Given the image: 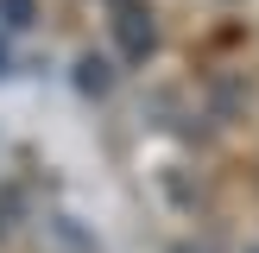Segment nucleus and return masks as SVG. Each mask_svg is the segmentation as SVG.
<instances>
[{"instance_id": "nucleus-1", "label": "nucleus", "mask_w": 259, "mask_h": 253, "mask_svg": "<svg viewBox=\"0 0 259 253\" xmlns=\"http://www.w3.org/2000/svg\"><path fill=\"white\" fill-rule=\"evenodd\" d=\"M120 45L133 51V57H146V51H152V25L139 19V13H126V19H120Z\"/></svg>"}, {"instance_id": "nucleus-2", "label": "nucleus", "mask_w": 259, "mask_h": 253, "mask_svg": "<svg viewBox=\"0 0 259 253\" xmlns=\"http://www.w3.org/2000/svg\"><path fill=\"white\" fill-rule=\"evenodd\" d=\"M82 89H108V63L101 57H82Z\"/></svg>"}, {"instance_id": "nucleus-3", "label": "nucleus", "mask_w": 259, "mask_h": 253, "mask_svg": "<svg viewBox=\"0 0 259 253\" xmlns=\"http://www.w3.org/2000/svg\"><path fill=\"white\" fill-rule=\"evenodd\" d=\"M7 7V25H25V13H32V0H0Z\"/></svg>"}, {"instance_id": "nucleus-4", "label": "nucleus", "mask_w": 259, "mask_h": 253, "mask_svg": "<svg viewBox=\"0 0 259 253\" xmlns=\"http://www.w3.org/2000/svg\"><path fill=\"white\" fill-rule=\"evenodd\" d=\"M0 63H7V51H0Z\"/></svg>"}, {"instance_id": "nucleus-5", "label": "nucleus", "mask_w": 259, "mask_h": 253, "mask_svg": "<svg viewBox=\"0 0 259 253\" xmlns=\"http://www.w3.org/2000/svg\"><path fill=\"white\" fill-rule=\"evenodd\" d=\"M114 7H126V0H114Z\"/></svg>"}]
</instances>
